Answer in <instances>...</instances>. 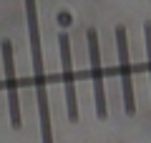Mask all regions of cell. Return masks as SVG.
Listing matches in <instances>:
<instances>
[{
    "instance_id": "cell-1",
    "label": "cell",
    "mask_w": 151,
    "mask_h": 143,
    "mask_svg": "<svg viewBox=\"0 0 151 143\" xmlns=\"http://www.w3.org/2000/svg\"><path fill=\"white\" fill-rule=\"evenodd\" d=\"M25 20H28V43H30V60H33V80H35V98H38V116H40V141L53 143V121L48 108L45 93V70H43V45H40V25H38V5L35 0H25Z\"/></svg>"
},
{
    "instance_id": "cell-4",
    "label": "cell",
    "mask_w": 151,
    "mask_h": 143,
    "mask_svg": "<svg viewBox=\"0 0 151 143\" xmlns=\"http://www.w3.org/2000/svg\"><path fill=\"white\" fill-rule=\"evenodd\" d=\"M0 53H3V68H5V90H8V111H10V126L13 131H20V98H18V80H15V63H13V43L8 38L0 40Z\"/></svg>"
},
{
    "instance_id": "cell-3",
    "label": "cell",
    "mask_w": 151,
    "mask_h": 143,
    "mask_svg": "<svg viewBox=\"0 0 151 143\" xmlns=\"http://www.w3.org/2000/svg\"><path fill=\"white\" fill-rule=\"evenodd\" d=\"M116 50H119V73H121V90H124V108L126 116L136 113V95H134V78H131V60H129V35L124 25H116Z\"/></svg>"
},
{
    "instance_id": "cell-6",
    "label": "cell",
    "mask_w": 151,
    "mask_h": 143,
    "mask_svg": "<svg viewBox=\"0 0 151 143\" xmlns=\"http://www.w3.org/2000/svg\"><path fill=\"white\" fill-rule=\"evenodd\" d=\"M144 40H146V60H149V78H151V20L144 23Z\"/></svg>"
},
{
    "instance_id": "cell-5",
    "label": "cell",
    "mask_w": 151,
    "mask_h": 143,
    "mask_svg": "<svg viewBox=\"0 0 151 143\" xmlns=\"http://www.w3.org/2000/svg\"><path fill=\"white\" fill-rule=\"evenodd\" d=\"M58 48H60V75H63V88H65V108H68V121H78V95H76V78H73V55H70V38L68 33L58 35Z\"/></svg>"
},
{
    "instance_id": "cell-2",
    "label": "cell",
    "mask_w": 151,
    "mask_h": 143,
    "mask_svg": "<svg viewBox=\"0 0 151 143\" xmlns=\"http://www.w3.org/2000/svg\"><path fill=\"white\" fill-rule=\"evenodd\" d=\"M86 43H88V60H91V78H93V106H96V118L106 121L108 108H106V93H103V68H101V43L98 33L93 28L86 30Z\"/></svg>"
}]
</instances>
